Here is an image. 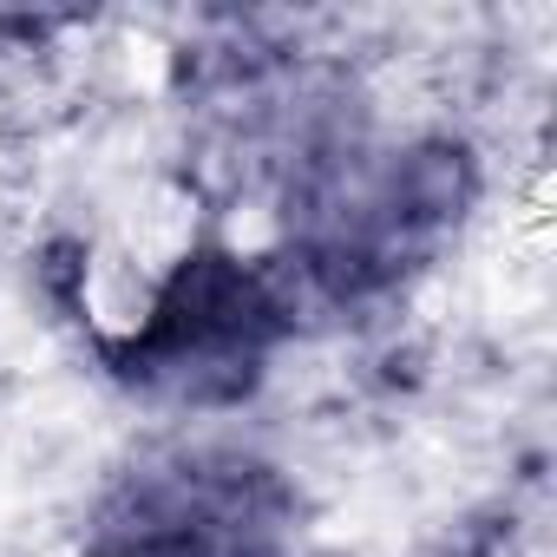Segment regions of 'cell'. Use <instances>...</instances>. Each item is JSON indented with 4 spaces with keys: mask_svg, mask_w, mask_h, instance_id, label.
Returning <instances> with one entry per match:
<instances>
[{
    "mask_svg": "<svg viewBox=\"0 0 557 557\" xmlns=\"http://www.w3.org/2000/svg\"><path fill=\"white\" fill-rule=\"evenodd\" d=\"M485 190L459 132L374 138L355 119H309L283 151V236L269 262L302 315H361L407 296L459 243Z\"/></svg>",
    "mask_w": 557,
    "mask_h": 557,
    "instance_id": "cell-1",
    "label": "cell"
},
{
    "mask_svg": "<svg viewBox=\"0 0 557 557\" xmlns=\"http://www.w3.org/2000/svg\"><path fill=\"white\" fill-rule=\"evenodd\" d=\"M296 335L302 309L283 269L223 236H203L151 283L145 309L125 329L92 335V348L125 394L216 413L243 407Z\"/></svg>",
    "mask_w": 557,
    "mask_h": 557,
    "instance_id": "cell-2",
    "label": "cell"
},
{
    "mask_svg": "<svg viewBox=\"0 0 557 557\" xmlns=\"http://www.w3.org/2000/svg\"><path fill=\"white\" fill-rule=\"evenodd\" d=\"M79 557H302V492L236 440L158 446L92 498Z\"/></svg>",
    "mask_w": 557,
    "mask_h": 557,
    "instance_id": "cell-3",
    "label": "cell"
}]
</instances>
